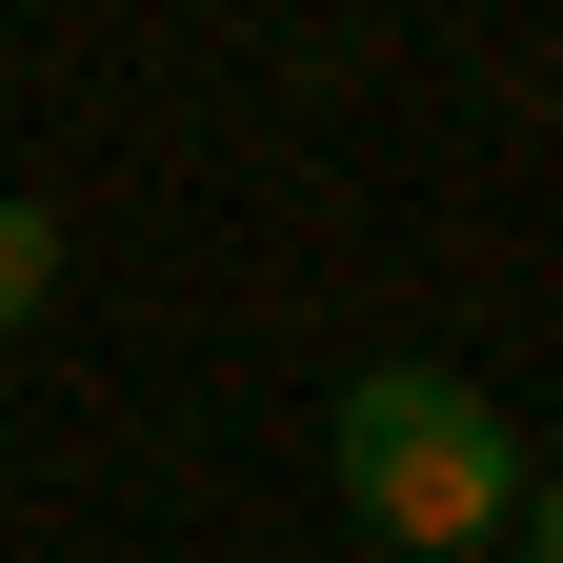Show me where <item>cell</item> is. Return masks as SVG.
I'll return each mask as SVG.
<instances>
[{
  "mask_svg": "<svg viewBox=\"0 0 563 563\" xmlns=\"http://www.w3.org/2000/svg\"><path fill=\"white\" fill-rule=\"evenodd\" d=\"M322 443H342V504H363L402 563H483L523 523V443H504V402L463 363H363Z\"/></svg>",
  "mask_w": 563,
  "mask_h": 563,
  "instance_id": "6da1fadb",
  "label": "cell"
},
{
  "mask_svg": "<svg viewBox=\"0 0 563 563\" xmlns=\"http://www.w3.org/2000/svg\"><path fill=\"white\" fill-rule=\"evenodd\" d=\"M60 302V222H41V201H0V322H41Z\"/></svg>",
  "mask_w": 563,
  "mask_h": 563,
  "instance_id": "7a4b0ae2",
  "label": "cell"
},
{
  "mask_svg": "<svg viewBox=\"0 0 563 563\" xmlns=\"http://www.w3.org/2000/svg\"><path fill=\"white\" fill-rule=\"evenodd\" d=\"M523 563H563V483H523Z\"/></svg>",
  "mask_w": 563,
  "mask_h": 563,
  "instance_id": "3957f363",
  "label": "cell"
}]
</instances>
